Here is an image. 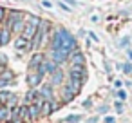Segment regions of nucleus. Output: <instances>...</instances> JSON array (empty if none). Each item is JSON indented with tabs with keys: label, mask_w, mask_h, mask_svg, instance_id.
I'll return each instance as SVG.
<instances>
[{
	"label": "nucleus",
	"mask_w": 132,
	"mask_h": 123,
	"mask_svg": "<svg viewBox=\"0 0 132 123\" xmlns=\"http://www.w3.org/2000/svg\"><path fill=\"white\" fill-rule=\"evenodd\" d=\"M51 49H63V51H67V53L71 54L72 51L78 49V47H76V38H74L67 29L60 27V29H56L54 35H53Z\"/></svg>",
	"instance_id": "nucleus-1"
},
{
	"label": "nucleus",
	"mask_w": 132,
	"mask_h": 123,
	"mask_svg": "<svg viewBox=\"0 0 132 123\" xmlns=\"http://www.w3.org/2000/svg\"><path fill=\"white\" fill-rule=\"evenodd\" d=\"M40 22H42V18H40V17L31 15V17L26 20V26H24V31H22V36H24V38H27V40H33V36H35V35H36V31H38Z\"/></svg>",
	"instance_id": "nucleus-2"
},
{
	"label": "nucleus",
	"mask_w": 132,
	"mask_h": 123,
	"mask_svg": "<svg viewBox=\"0 0 132 123\" xmlns=\"http://www.w3.org/2000/svg\"><path fill=\"white\" fill-rule=\"evenodd\" d=\"M51 60L56 62L58 65H62L69 60V53L63 51V49H51Z\"/></svg>",
	"instance_id": "nucleus-3"
},
{
	"label": "nucleus",
	"mask_w": 132,
	"mask_h": 123,
	"mask_svg": "<svg viewBox=\"0 0 132 123\" xmlns=\"http://www.w3.org/2000/svg\"><path fill=\"white\" fill-rule=\"evenodd\" d=\"M69 74H71L72 78H78V80H81V81L85 83V80H87V67H85V65H71Z\"/></svg>",
	"instance_id": "nucleus-4"
},
{
	"label": "nucleus",
	"mask_w": 132,
	"mask_h": 123,
	"mask_svg": "<svg viewBox=\"0 0 132 123\" xmlns=\"http://www.w3.org/2000/svg\"><path fill=\"white\" fill-rule=\"evenodd\" d=\"M63 81H65V74H63V71L58 67L54 72H51V80H49V83L53 85V87H58V85H63Z\"/></svg>",
	"instance_id": "nucleus-5"
},
{
	"label": "nucleus",
	"mask_w": 132,
	"mask_h": 123,
	"mask_svg": "<svg viewBox=\"0 0 132 123\" xmlns=\"http://www.w3.org/2000/svg\"><path fill=\"white\" fill-rule=\"evenodd\" d=\"M15 49L16 51H29L31 49V40L24 38L22 35H18V38L15 40Z\"/></svg>",
	"instance_id": "nucleus-6"
},
{
	"label": "nucleus",
	"mask_w": 132,
	"mask_h": 123,
	"mask_svg": "<svg viewBox=\"0 0 132 123\" xmlns=\"http://www.w3.org/2000/svg\"><path fill=\"white\" fill-rule=\"evenodd\" d=\"M69 62H71V65H85V56H83V53H80L76 49L69 54Z\"/></svg>",
	"instance_id": "nucleus-7"
},
{
	"label": "nucleus",
	"mask_w": 132,
	"mask_h": 123,
	"mask_svg": "<svg viewBox=\"0 0 132 123\" xmlns=\"http://www.w3.org/2000/svg\"><path fill=\"white\" fill-rule=\"evenodd\" d=\"M44 60H45V58H44L42 53H35V54L31 56V60H29V69H31V71H36V69L42 65Z\"/></svg>",
	"instance_id": "nucleus-8"
},
{
	"label": "nucleus",
	"mask_w": 132,
	"mask_h": 123,
	"mask_svg": "<svg viewBox=\"0 0 132 123\" xmlns=\"http://www.w3.org/2000/svg\"><path fill=\"white\" fill-rule=\"evenodd\" d=\"M74 96H76V92H74L67 83H63V85H62V100H63L65 103H69V101L74 100Z\"/></svg>",
	"instance_id": "nucleus-9"
},
{
	"label": "nucleus",
	"mask_w": 132,
	"mask_h": 123,
	"mask_svg": "<svg viewBox=\"0 0 132 123\" xmlns=\"http://www.w3.org/2000/svg\"><path fill=\"white\" fill-rule=\"evenodd\" d=\"M38 92H40V98L42 100H54V92H53V85L51 83H47L42 89H38Z\"/></svg>",
	"instance_id": "nucleus-10"
},
{
	"label": "nucleus",
	"mask_w": 132,
	"mask_h": 123,
	"mask_svg": "<svg viewBox=\"0 0 132 123\" xmlns=\"http://www.w3.org/2000/svg\"><path fill=\"white\" fill-rule=\"evenodd\" d=\"M42 80H44V78H42V76L35 71V72H31V74L27 76V85H29L31 89H36V87L42 83Z\"/></svg>",
	"instance_id": "nucleus-11"
},
{
	"label": "nucleus",
	"mask_w": 132,
	"mask_h": 123,
	"mask_svg": "<svg viewBox=\"0 0 132 123\" xmlns=\"http://www.w3.org/2000/svg\"><path fill=\"white\" fill-rule=\"evenodd\" d=\"M42 98H40V92H38V89H29L27 92H26V103L29 105V103H36V101H40Z\"/></svg>",
	"instance_id": "nucleus-12"
},
{
	"label": "nucleus",
	"mask_w": 132,
	"mask_h": 123,
	"mask_svg": "<svg viewBox=\"0 0 132 123\" xmlns=\"http://www.w3.org/2000/svg\"><path fill=\"white\" fill-rule=\"evenodd\" d=\"M40 101H42V100H40ZM40 101L27 105V109H29V119H38V118H40Z\"/></svg>",
	"instance_id": "nucleus-13"
},
{
	"label": "nucleus",
	"mask_w": 132,
	"mask_h": 123,
	"mask_svg": "<svg viewBox=\"0 0 132 123\" xmlns=\"http://www.w3.org/2000/svg\"><path fill=\"white\" fill-rule=\"evenodd\" d=\"M11 29L9 27H6V26H2L0 27V36H2V45H7L9 42H11Z\"/></svg>",
	"instance_id": "nucleus-14"
},
{
	"label": "nucleus",
	"mask_w": 132,
	"mask_h": 123,
	"mask_svg": "<svg viewBox=\"0 0 132 123\" xmlns=\"http://www.w3.org/2000/svg\"><path fill=\"white\" fill-rule=\"evenodd\" d=\"M44 67H45L47 74H51V72H54V71H56V69H58L60 65H58L56 62H53V60L49 58V60H44Z\"/></svg>",
	"instance_id": "nucleus-15"
},
{
	"label": "nucleus",
	"mask_w": 132,
	"mask_h": 123,
	"mask_svg": "<svg viewBox=\"0 0 132 123\" xmlns=\"http://www.w3.org/2000/svg\"><path fill=\"white\" fill-rule=\"evenodd\" d=\"M6 121H9V107L0 105V123H6Z\"/></svg>",
	"instance_id": "nucleus-16"
},
{
	"label": "nucleus",
	"mask_w": 132,
	"mask_h": 123,
	"mask_svg": "<svg viewBox=\"0 0 132 123\" xmlns=\"http://www.w3.org/2000/svg\"><path fill=\"white\" fill-rule=\"evenodd\" d=\"M11 94H13V92H9V91H0V105H6V103L9 101Z\"/></svg>",
	"instance_id": "nucleus-17"
},
{
	"label": "nucleus",
	"mask_w": 132,
	"mask_h": 123,
	"mask_svg": "<svg viewBox=\"0 0 132 123\" xmlns=\"http://www.w3.org/2000/svg\"><path fill=\"white\" fill-rule=\"evenodd\" d=\"M0 78H4V80H7V81H15V74H13L9 69H6L2 74H0Z\"/></svg>",
	"instance_id": "nucleus-18"
},
{
	"label": "nucleus",
	"mask_w": 132,
	"mask_h": 123,
	"mask_svg": "<svg viewBox=\"0 0 132 123\" xmlns=\"http://www.w3.org/2000/svg\"><path fill=\"white\" fill-rule=\"evenodd\" d=\"M128 44H130V38H128V36H123V38L119 40V47H127Z\"/></svg>",
	"instance_id": "nucleus-19"
},
{
	"label": "nucleus",
	"mask_w": 132,
	"mask_h": 123,
	"mask_svg": "<svg viewBox=\"0 0 132 123\" xmlns=\"http://www.w3.org/2000/svg\"><path fill=\"white\" fill-rule=\"evenodd\" d=\"M80 119H81V116H78V114H74V116H69V118H67V121H69V123H76V121H80Z\"/></svg>",
	"instance_id": "nucleus-20"
},
{
	"label": "nucleus",
	"mask_w": 132,
	"mask_h": 123,
	"mask_svg": "<svg viewBox=\"0 0 132 123\" xmlns=\"http://www.w3.org/2000/svg\"><path fill=\"white\" fill-rule=\"evenodd\" d=\"M114 107H116L118 112H123V101H121V100H118V101L114 103Z\"/></svg>",
	"instance_id": "nucleus-21"
},
{
	"label": "nucleus",
	"mask_w": 132,
	"mask_h": 123,
	"mask_svg": "<svg viewBox=\"0 0 132 123\" xmlns=\"http://www.w3.org/2000/svg\"><path fill=\"white\" fill-rule=\"evenodd\" d=\"M121 69H123V71H125L127 74H132V63H125V65H123Z\"/></svg>",
	"instance_id": "nucleus-22"
},
{
	"label": "nucleus",
	"mask_w": 132,
	"mask_h": 123,
	"mask_svg": "<svg viewBox=\"0 0 132 123\" xmlns=\"http://www.w3.org/2000/svg\"><path fill=\"white\" fill-rule=\"evenodd\" d=\"M6 15H7V11H6L4 7H0V22H4V18H6Z\"/></svg>",
	"instance_id": "nucleus-23"
},
{
	"label": "nucleus",
	"mask_w": 132,
	"mask_h": 123,
	"mask_svg": "<svg viewBox=\"0 0 132 123\" xmlns=\"http://www.w3.org/2000/svg\"><path fill=\"white\" fill-rule=\"evenodd\" d=\"M58 6H60V7H62V9H63V11H67V13H69V11H72V9H71V7H69V6H67V4H65V2H60V4H58Z\"/></svg>",
	"instance_id": "nucleus-24"
},
{
	"label": "nucleus",
	"mask_w": 132,
	"mask_h": 123,
	"mask_svg": "<svg viewBox=\"0 0 132 123\" xmlns=\"http://www.w3.org/2000/svg\"><path fill=\"white\" fill-rule=\"evenodd\" d=\"M125 98H127V92H125V91H118V100H121V101H123Z\"/></svg>",
	"instance_id": "nucleus-25"
},
{
	"label": "nucleus",
	"mask_w": 132,
	"mask_h": 123,
	"mask_svg": "<svg viewBox=\"0 0 132 123\" xmlns=\"http://www.w3.org/2000/svg\"><path fill=\"white\" fill-rule=\"evenodd\" d=\"M42 6H44V7H47V9H51V7H53V4L49 2V0H44V2H42Z\"/></svg>",
	"instance_id": "nucleus-26"
},
{
	"label": "nucleus",
	"mask_w": 132,
	"mask_h": 123,
	"mask_svg": "<svg viewBox=\"0 0 132 123\" xmlns=\"http://www.w3.org/2000/svg\"><path fill=\"white\" fill-rule=\"evenodd\" d=\"M103 121H105V123H114V118H112V116H107Z\"/></svg>",
	"instance_id": "nucleus-27"
},
{
	"label": "nucleus",
	"mask_w": 132,
	"mask_h": 123,
	"mask_svg": "<svg viewBox=\"0 0 132 123\" xmlns=\"http://www.w3.org/2000/svg\"><path fill=\"white\" fill-rule=\"evenodd\" d=\"M89 36H90V40H94V42H98V40H100V38H98L94 33H89Z\"/></svg>",
	"instance_id": "nucleus-28"
},
{
	"label": "nucleus",
	"mask_w": 132,
	"mask_h": 123,
	"mask_svg": "<svg viewBox=\"0 0 132 123\" xmlns=\"http://www.w3.org/2000/svg\"><path fill=\"white\" fill-rule=\"evenodd\" d=\"M65 4H71V6H76V0H63Z\"/></svg>",
	"instance_id": "nucleus-29"
},
{
	"label": "nucleus",
	"mask_w": 132,
	"mask_h": 123,
	"mask_svg": "<svg viewBox=\"0 0 132 123\" xmlns=\"http://www.w3.org/2000/svg\"><path fill=\"white\" fill-rule=\"evenodd\" d=\"M90 103H92L90 100H85V101H83V107H90Z\"/></svg>",
	"instance_id": "nucleus-30"
},
{
	"label": "nucleus",
	"mask_w": 132,
	"mask_h": 123,
	"mask_svg": "<svg viewBox=\"0 0 132 123\" xmlns=\"http://www.w3.org/2000/svg\"><path fill=\"white\" fill-rule=\"evenodd\" d=\"M127 54H128V58L132 60V49H127Z\"/></svg>",
	"instance_id": "nucleus-31"
},
{
	"label": "nucleus",
	"mask_w": 132,
	"mask_h": 123,
	"mask_svg": "<svg viewBox=\"0 0 132 123\" xmlns=\"http://www.w3.org/2000/svg\"><path fill=\"white\" fill-rule=\"evenodd\" d=\"M0 47H2V36H0Z\"/></svg>",
	"instance_id": "nucleus-32"
},
{
	"label": "nucleus",
	"mask_w": 132,
	"mask_h": 123,
	"mask_svg": "<svg viewBox=\"0 0 132 123\" xmlns=\"http://www.w3.org/2000/svg\"><path fill=\"white\" fill-rule=\"evenodd\" d=\"M6 123H16V121H6Z\"/></svg>",
	"instance_id": "nucleus-33"
}]
</instances>
